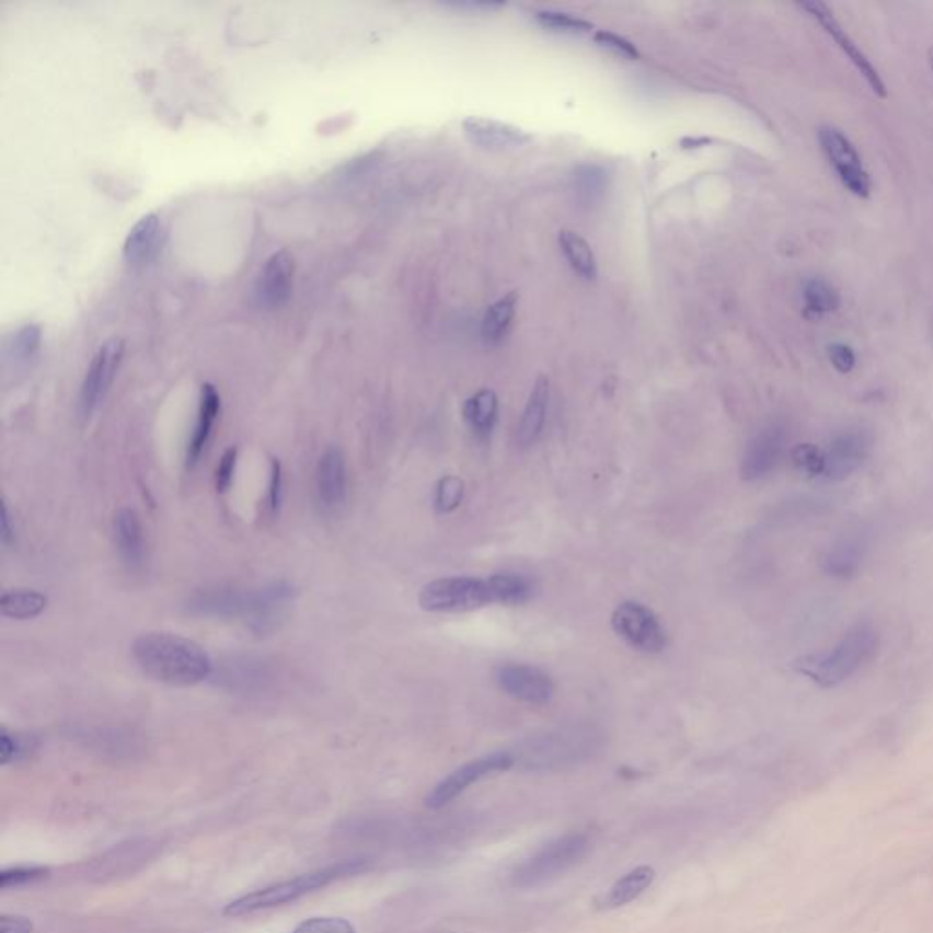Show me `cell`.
<instances>
[{
	"label": "cell",
	"mask_w": 933,
	"mask_h": 933,
	"mask_svg": "<svg viewBox=\"0 0 933 933\" xmlns=\"http://www.w3.org/2000/svg\"><path fill=\"white\" fill-rule=\"evenodd\" d=\"M293 597L296 587L287 580L270 581L257 589L212 584L192 592L186 600V611L207 619L243 620L250 630L266 633L287 613Z\"/></svg>",
	"instance_id": "obj_1"
},
{
	"label": "cell",
	"mask_w": 933,
	"mask_h": 933,
	"mask_svg": "<svg viewBox=\"0 0 933 933\" xmlns=\"http://www.w3.org/2000/svg\"><path fill=\"white\" fill-rule=\"evenodd\" d=\"M131 653L139 668L163 684L196 686L214 673L208 653L185 636L148 633L134 642Z\"/></svg>",
	"instance_id": "obj_2"
},
{
	"label": "cell",
	"mask_w": 933,
	"mask_h": 933,
	"mask_svg": "<svg viewBox=\"0 0 933 933\" xmlns=\"http://www.w3.org/2000/svg\"><path fill=\"white\" fill-rule=\"evenodd\" d=\"M877 647L879 635L874 625L859 622L831 649L798 658L793 668L820 688H836L864 668L875 657Z\"/></svg>",
	"instance_id": "obj_3"
},
{
	"label": "cell",
	"mask_w": 933,
	"mask_h": 933,
	"mask_svg": "<svg viewBox=\"0 0 933 933\" xmlns=\"http://www.w3.org/2000/svg\"><path fill=\"white\" fill-rule=\"evenodd\" d=\"M369 868L370 863L367 859L339 861V863L331 864L325 868H318L314 872H309V874L298 875L293 879L281 880L276 885L266 886V888L239 897L224 907L223 913L227 918H241V915L263 912V910H270V908L285 907V905L296 902L301 897L310 896V894H314V891L321 890V888H325L336 880L364 874Z\"/></svg>",
	"instance_id": "obj_4"
},
{
	"label": "cell",
	"mask_w": 933,
	"mask_h": 933,
	"mask_svg": "<svg viewBox=\"0 0 933 933\" xmlns=\"http://www.w3.org/2000/svg\"><path fill=\"white\" fill-rule=\"evenodd\" d=\"M587 850L589 842L581 833L558 837L523 861L510 875V883L520 890L545 885L580 863L581 859L586 857Z\"/></svg>",
	"instance_id": "obj_5"
},
{
	"label": "cell",
	"mask_w": 933,
	"mask_h": 933,
	"mask_svg": "<svg viewBox=\"0 0 933 933\" xmlns=\"http://www.w3.org/2000/svg\"><path fill=\"white\" fill-rule=\"evenodd\" d=\"M488 603H496L488 578H440L427 584L419 592V606L430 613H465Z\"/></svg>",
	"instance_id": "obj_6"
},
{
	"label": "cell",
	"mask_w": 933,
	"mask_h": 933,
	"mask_svg": "<svg viewBox=\"0 0 933 933\" xmlns=\"http://www.w3.org/2000/svg\"><path fill=\"white\" fill-rule=\"evenodd\" d=\"M819 142L842 186L853 196L868 199L872 194V180L853 142L833 126L820 128Z\"/></svg>",
	"instance_id": "obj_7"
},
{
	"label": "cell",
	"mask_w": 933,
	"mask_h": 933,
	"mask_svg": "<svg viewBox=\"0 0 933 933\" xmlns=\"http://www.w3.org/2000/svg\"><path fill=\"white\" fill-rule=\"evenodd\" d=\"M614 633L638 652L660 653L666 647V631L652 609L638 602L620 603L611 617Z\"/></svg>",
	"instance_id": "obj_8"
},
{
	"label": "cell",
	"mask_w": 933,
	"mask_h": 933,
	"mask_svg": "<svg viewBox=\"0 0 933 933\" xmlns=\"http://www.w3.org/2000/svg\"><path fill=\"white\" fill-rule=\"evenodd\" d=\"M123 356H125V342L117 337L104 343L93 356L90 369L82 381L81 396H79V411L82 418H90L108 394Z\"/></svg>",
	"instance_id": "obj_9"
},
{
	"label": "cell",
	"mask_w": 933,
	"mask_h": 933,
	"mask_svg": "<svg viewBox=\"0 0 933 933\" xmlns=\"http://www.w3.org/2000/svg\"><path fill=\"white\" fill-rule=\"evenodd\" d=\"M800 10L806 11L815 22H819L820 27L825 30L831 38H833V43L839 46L842 54L846 55L850 62L855 66V70L864 77V81L872 88V92L875 95H879L880 99H885L888 95V90H886V84L883 79H880L879 71L875 68L872 62H869L868 57L861 51L857 44L853 43V38L848 35L846 30L839 24L833 13H831L830 8L825 4V2H819V0H814V2H800L798 4Z\"/></svg>",
	"instance_id": "obj_10"
},
{
	"label": "cell",
	"mask_w": 933,
	"mask_h": 933,
	"mask_svg": "<svg viewBox=\"0 0 933 933\" xmlns=\"http://www.w3.org/2000/svg\"><path fill=\"white\" fill-rule=\"evenodd\" d=\"M512 764H515L512 755L504 753V751L487 755V757H482V759L472 760L469 764L458 768L457 771H452L451 775L446 776V779H444V781H441L440 784H438V786H436L435 790L427 795L425 804H427L430 809L444 808L447 804L452 803L458 795H462L466 787L472 786V784H476L477 781H482L485 776L510 770Z\"/></svg>",
	"instance_id": "obj_11"
},
{
	"label": "cell",
	"mask_w": 933,
	"mask_h": 933,
	"mask_svg": "<svg viewBox=\"0 0 933 933\" xmlns=\"http://www.w3.org/2000/svg\"><path fill=\"white\" fill-rule=\"evenodd\" d=\"M872 449V438L863 429H848L837 435L830 446L822 451V472L820 476L839 482L852 476L866 462Z\"/></svg>",
	"instance_id": "obj_12"
},
{
	"label": "cell",
	"mask_w": 933,
	"mask_h": 933,
	"mask_svg": "<svg viewBox=\"0 0 933 933\" xmlns=\"http://www.w3.org/2000/svg\"><path fill=\"white\" fill-rule=\"evenodd\" d=\"M296 263L288 250H279L265 261L255 279L254 296L266 310L281 309L292 296Z\"/></svg>",
	"instance_id": "obj_13"
},
{
	"label": "cell",
	"mask_w": 933,
	"mask_h": 933,
	"mask_svg": "<svg viewBox=\"0 0 933 933\" xmlns=\"http://www.w3.org/2000/svg\"><path fill=\"white\" fill-rule=\"evenodd\" d=\"M494 680L505 695L531 705L548 704L553 699L554 684L542 669L526 664H505L494 673Z\"/></svg>",
	"instance_id": "obj_14"
},
{
	"label": "cell",
	"mask_w": 933,
	"mask_h": 933,
	"mask_svg": "<svg viewBox=\"0 0 933 933\" xmlns=\"http://www.w3.org/2000/svg\"><path fill=\"white\" fill-rule=\"evenodd\" d=\"M787 435L782 425H768L755 435L744 452L740 474L746 482H755L775 471L786 451Z\"/></svg>",
	"instance_id": "obj_15"
},
{
	"label": "cell",
	"mask_w": 933,
	"mask_h": 933,
	"mask_svg": "<svg viewBox=\"0 0 933 933\" xmlns=\"http://www.w3.org/2000/svg\"><path fill=\"white\" fill-rule=\"evenodd\" d=\"M466 141L488 152H502L512 148L523 147L531 141V136L518 126L502 123L485 117H469L462 123Z\"/></svg>",
	"instance_id": "obj_16"
},
{
	"label": "cell",
	"mask_w": 933,
	"mask_h": 933,
	"mask_svg": "<svg viewBox=\"0 0 933 933\" xmlns=\"http://www.w3.org/2000/svg\"><path fill=\"white\" fill-rule=\"evenodd\" d=\"M158 850L159 844H156L152 839H134V841L123 842L119 846H114L110 852L101 855L97 861H93L92 875H95L99 880H104L126 872H134L148 863Z\"/></svg>",
	"instance_id": "obj_17"
},
{
	"label": "cell",
	"mask_w": 933,
	"mask_h": 933,
	"mask_svg": "<svg viewBox=\"0 0 933 933\" xmlns=\"http://www.w3.org/2000/svg\"><path fill=\"white\" fill-rule=\"evenodd\" d=\"M315 488L318 499L325 509L334 510L343 505L347 496V462L342 449L331 447L320 458L315 471Z\"/></svg>",
	"instance_id": "obj_18"
},
{
	"label": "cell",
	"mask_w": 933,
	"mask_h": 933,
	"mask_svg": "<svg viewBox=\"0 0 933 933\" xmlns=\"http://www.w3.org/2000/svg\"><path fill=\"white\" fill-rule=\"evenodd\" d=\"M163 223L158 214H148L139 219L126 235L123 255L131 266H145L158 257L163 246Z\"/></svg>",
	"instance_id": "obj_19"
},
{
	"label": "cell",
	"mask_w": 933,
	"mask_h": 933,
	"mask_svg": "<svg viewBox=\"0 0 933 933\" xmlns=\"http://www.w3.org/2000/svg\"><path fill=\"white\" fill-rule=\"evenodd\" d=\"M866 554V538L863 532H844L831 543L822 558L826 573L836 578H852L857 575Z\"/></svg>",
	"instance_id": "obj_20"
},
{
	"label": "cell",
	"mask_w": 933,
	"mask_h": 933,
	"mask_svg": "<svg viewBox=\"0 0 933 933\" xmlns=\"http://www.w3.org/2000/svg\"><path fill=\"white\" fill-rule=\"evenodd\" d=\"M115 545L120 558L131 571L141 569L147 558V543L141 518L134 509H120L114 520Z\"/></svg>",
	"instance_id": "obj_21"
},
{
	"label": "cell",
	"mask_w": 933,
	"mask_h": 933,
	"mask_svg": "<svg viewBox=\"0 0 933 933\" xmlns=\"http://www.w3.org/2000/svg\"><path fill=\"white\" fill-rule=\"evenodd\" d=\"M219 411H221V396L216 391V387H201V400H199V413H197L196 429L192 435L191 444H188V452H186V463L188 466L196 465L201 458L205 447H207L210 436H212L214 425L218 419Z\"/></svg>",
	"instance_id": "obj_22"
},
{
	"label": "cell",
	"mask_w": 933,
	"mask_h": 933,
	"mask_svg": "<svg viewBox=\"0 0 933 933\" xmlns=\"http://www.w3.org/2000/svg\"><path fill=\"white\" fill-rule=\"evenodd\" d=\"M549 407V380L540 376L532 387L526 408L521 414L520 427H518V441L521 447H529L542 435L545 416Z\"/></svg>",
	"instance_id": "obj_23"
},
{
	"label": "cell",
	"mask_w": 933,
	"mask_h": 933,
	"mask_svg": "<svg viewBox=\"0 0 933 933\" xmlns=\"http://www.w3.org/2000/svg\"><path fill=\"white\" fill-rule=\"evenodd\" d=\"M655 877H657V874L652 866H638V868L631 869L630 874H625L622 879L617 880L609 888L608 894L598 897L597 907L600 910H614V908L630 905L653 885Z\"/></svg>",
	"instance_id": "obj_24"
},
{
	"label": "cell",
	"mask_w": 933,
	"mask_h": 933,
	"mask_svg": "<svg viewBox=\"0 0 933 933\" xmlns=\"http://www.w3.org/2000/svg\"><path fill=\"white\" fill-rule=\"evenodd\" d=\"M463 419L469 429L480 440H487L498 419V396L496 392L483 389L472 394L463 405Z\"/></svg>",
	"instance_id": "obj_25"
},
{
	"label": "cell",
	"mask_w": 933,
	"mask_h": 933,
	"mask_svg": "<svg viewBox=\"0 0 933 933\" xmlns=\"http://www.w3.org/2000/svg\"><path fill=\"white\" fill-rule=\"evenodd\" d=\"M560 246L564 252L565 260L569 263L571 268L584 277L587 281L597 279L598 263L597 257L592 254L591 246L586 239L581 238L580 233L573 230H562L558 235Z\"/></svg>",
	"instance_id": "obj_26"
},
{
	"label": "cell",
	"mask_w": 933,
	"mask_h": 933,
	"mask_svg": "<svg viewBox=\"0 0 933 933\" xmlns=\"http://www.w3.org/2000/svg\"><path fill=\"white\" fill-rule=\"evenodd\" d=\"M518 301H520V296L516 292H509L488 307L482 321V337L485 343L498 345L504 339L505 334L509 331L510 323H512V318H515Z\"/></svg>",
	"instance_id": "obj_27"
},
{
	"label": "cell",
	"mask_w": 933,
	"mask_h": 933,
	"mask_svg": "<svg viewBox=\"0 0 933 933\" xmlns=\"http://www.w3.org/2000/svg\"><path fill=\"white\" fill-rule=\"evenodd\" d=\"M48 608V598L43 592L33 589H19V591H5L0 598V609L5 619L32 620L44 613Z\"/></svg>",
	"instance_id": "obj_28"
},
{
	"label": "cell",
	"mask_w": 933,
	"mask_h": 933,
	"mask_svg": "<svg viewBox=\"0 0 933 933\" xmlns=\"http://www.w3.org/2000/svg\"><path fill=\"white\" fill-rule=\"evenodd\" d=\"M493 586L494 600L502 606H520L532 595V584L527 576L518 573H498L488 576Z\"/></svg>",
	"instance_id": "obj_29"
},
{
	"label": "cell",
	"mask_w": 933,
	"mask_h": 933,
	"mask_svg": "<svg viewBox=\"0 0 933 933\" xmlns=\"http://www.w3.org/2000/svg\"><path fill=\"white\" fill-rule=\"evenodd\" d=\"M224 682H229L232 690L254 691L255 688L265 686L268 680V671L261 663L254 660H243V663H233L227 666L224 675L221 677Z\"/></svg>",
	"instance_id": "obj_30"
},
{
	"label": "cell",
	"mask_w": 933,
	"mask_h": 933,
	"mask_svg": "<svg viewBox=\"0 0 933 933\" xmlns=\"http://www.w3.org/2000/svg\"><path fill=\"white\" fill-rule=\"evenodd\" d=\"M804 304L811 314H828L831 310H836L841 304V298L836 288L831 287L830 283L814 277L804 285Z\"/></svg>",
	"instance_id": "obj_31"
},
{
	"label": "cell",
	"mask_w": 933,
	"mask_h": 933,
	"mask_svg": "<svg viewBox=\"0 0 933 933\" xmlns=\"http://www.w3.org/2000/svg\"><path fill=\"white\" fill-rule=\"evenodd\" d=\"M537 21L545 30L564 33V35H584V33H589L592 30L591 22L584 21L580 16L569 15V13H560V11H538Z\"/></svg>",
	"instance_id": "obj_32"
},
{
	"label": "cell",
	"mask_w": 933,
	"mask_h": 933,
	"mask_svg": "<svg viewBox=\"0 0 933 933\" xmlns=\"http://www.w3.org/2000/svg\"><path fill=\"white\" fill-rule=\"evenodd\" d=\"M463 482L458 476H444L436 485L435 507L440 515H449L462 504Z\"/></svg>",
	"instance_id": "obj_33"
},
{
	"label": "cell",
	"mask_w": 933,
	"mask_h": 933,
	"mask_svg": "<svg viewBox=\"0 0 933 933\" xmlns=\"http://www.w3.org/2000/svg\"><path fill=\"white\" fill-rule=\"evenodd\" d=\"M48 875L49 868H44V866H15V868H5L0 872V888L2 890H11V888L35 885V883L48 879Z\"/></svg>",
	"instance_id": "obj_34"
},
{
	"label": "cell",
	"mask_w": 933,
	"mask_h": 933,
	"mask_svg": "<svg viewBox=\"0 0 933 933\" xmlns=\"http://www.w3.org/2000/svg\"><path fill=\"white\" fill-rule=\"evenodd\" d=\"M33 749H35V742H33L32 737H22V735L2 729V735H0V762H2V765L26 759L27 755H32Z\"/></svg>",
	"instance_id": "obj_35"
},
{
	"label": "cell",
	"mask_w": 933,
	"mask_h": 933,
	"mask_svg": "<svg viewBox=\"0 0 933 933\" xmlns=\"http://www.w3.org/2000/svg\"><path fill=\"white\" fill-rule=\"evenodd\" d=\"M41 347V329L37 325L22 326L13 337V354L19 361H30Z\"/></svg>",
	"instance_id": "obj_36"
},
{
	"label": "cell",
	"mask_w": 933,
	"mask_h": 933,
	"mask_svg": "<svg viewBox=\"0 0 933 933\" xmlns=\"http://www.w3.org/2000/svg\"><path fill=\"white\" fill-rule=\"evenodd\" d=\"M292 933H356L354 924L343 918H310Z\"/></svg>",
	"instance_id": "obj_37"
},
{
	"label": "cell",
	"mask_w": 933,
	"mask_h": 933,
	"mask_svg": "<svg viewBox=\"0 0 933 933\" xmlns=\"http://www.w3.org/2000/svg\"><path fill=\"white\" fill-rule=\"evenodd\" d=\"M592 38H595V43L600 44L603 48L611 49L614 54L622 55L625 59H638V55H641L635 44L622 37L619 33L600 30V32L595 33Z\"/></svg>",
	"instance_id": "obj_38"
},
{
	"label": "cell",
	"mask_w": 933,
	"mask_h": 933,
	"mask_svg": "<svg viewBox=\"0 0 933 933\" xmlns=\"http://www.w3.org/2000/svg\"><path fill=\"white\" fill-rule=\"evenodd\" d=\"M238 465V449L230 447L229 451L224 452L221 462L218 465V474H216V485L219 493H227L233 482V472Z\"/></svg>",
	"instance_id": "obj_39"
},
{
	"label": "cell",
	"mask_w": 933,
	"mask_h": 933,
	"mask_svg": "<svg viewBox=\"0 0 933 933\" xmlns=\"http://www.w3.org/2000/svg\"><path fill=\"white\" fill-rule=\"evenodd\" d=\"M830 361L839 372L848 375V372H852L857 359H855V353H853L852 348L844 345V343H836V345H831L830 347Z\"/></svg>",
	"instance_id": "obj_40"
},
{
	"label": "cell",
	"mask_w": 933,
	"mask_h": 933,
	"mask_svg": "<svg viewBox=\"0 0 933 933\" xmlns=\"http://www.w3.org/2000/svg\"><path fill=\"white\" fill-rule=\"evenodd\" d=\"M33 930H35V924H33L32 919L24 918V915L4 913L0 918V933H33Z\"/></svg>",
	"instance_id": "obj_41"
},
{
	"label": "cell",
	"mask_w": 933,
	"mask_h": 933,
	"mask_svg": "<svg viewBox=\"0 0 933 933\" xmlns=\"http://www.w3.org/2000/svg\"><path fill=\"white\" fill-rule=\"evenodd\" d=\"M281 463L277 462V460H272L270 493H268V502H270L268 505H270L272 512H277V509H279V504H281Z\"/></svg>",
	"instance_id": "obj_42"
},
{
	"label": "cell",
	"mask_w": 933,
	"mask_h": 933,
	"mask_svg": "<svg viewBox=\"0 0 933 933\" xmlns=\"http://www.w3.org/2000/svg\"><path fill=\"white\" fill-rule=\"evenodd\" d=\"M0 521H2V542L8 545V543H11V538H13L15 529H11L10 510H8V505L5 504H2V518H0Z\"/></svg>",
	"instance_id": "obj_43"
},
{
	"label": "cell",
	"mask_w": 933,
	"mask_h": 933,
	"mask_svg": "<svg viewBox=\"0 0 933 933\" xmlns=\"http://www.w3.org/2000/svg\"><path fill=\"white\" fill-rule=\"evenodd\" d=\"M929 62H930V68H932V73H933V48H930V51H929Z\"/></svg>",
	"instance_id": "obj_44"
}]
</instances>
